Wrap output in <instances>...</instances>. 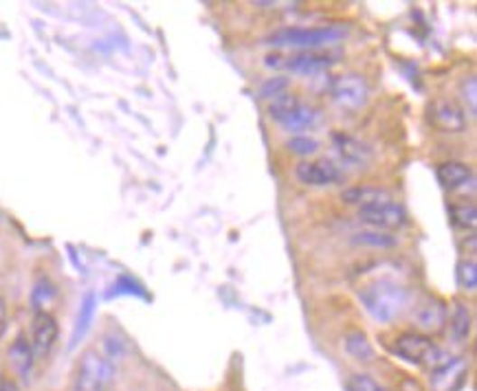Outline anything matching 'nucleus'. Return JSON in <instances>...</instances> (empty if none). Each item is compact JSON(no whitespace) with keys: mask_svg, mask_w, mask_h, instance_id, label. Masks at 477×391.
<instances>
[{"mask_svg":"<svg viewBox=\"0 0 477 391\" xmlns=\"http://www.w3.org/2000/svg\"><path fill=\"white\" fill-rule=\"evenodd\" d=\"M359 299H361L369 317L377 319L379 323L394 321L409 306L407 288L392 282V279H377V282L368 284L359 293Z\"/></svg>","mask_w":477,"mask_h":391,"instance_id":"obj_1","label":"nucleus"},{"mask_svg":"<svg viewBox=\"0 0 477 391\" xmlns=\"http://www.w3.org/2000/svg\"><path fill=\"white\" fill-rule=\"evenodd\" d=\"M343 35L346 29L341 27H286L268 35L267 44L276 49H319L339 42Z\"/></svg>","mask_w":477,"mask_h":391,"instance_id":"obj_2","label":"nucleus"},{"mask_svg":"<svg viewBox=\"0 0 477 391\" xmlns=\"http://www.w3.org/2000/svg\"><path fill=\"white\" fill-rule=\"evenodd\" d=\"M392 352L398 358L407 360L414 365H427V368L438 372L444 365L451 363V357H446L443 349L438 348L427 334L420 332H405L396 339L392 345Z\"/></svg>","mask_w":477,"mask_h":391,"instance_id":"obj_3","label":"nucleus"},{"mask_svg":"<svg viewBox=\"0 0 477 391\" xmlns=\"http://www.w3.org/2000/svg\"><path fill=\"white\" fill-rule=\"evenodd\" d=\"M113 358L98 352V349H89V352L80 358L70 391H106L110 387V383H113Z\"/></svg>","mask_w":477,"mask_h":391,"instance_id":"obj_4","label":"nucleus"},{"mask_svg":"<svg viewBox=\"0 0 477 391\" xmlns=\"http://www.w3.org/2000/svg\"><path fill=\"white\" fill-rule=\"evenodd\" d=\"M330 95H332V99L337 101L341 108L357 110V108H361V106H365V101H368L369 88H368V82H365L363 75L346 73V75H341V78L334 79L332 88H330Z\"/></svg>","mask_w":477,"mask_h":391,"instance_id":"obj_5","label":"nucleus"},{"mask_svg":"<svg viewBox=\"0 0 477 391\" xmlns=\"http://www.w3.org/2000/svg\"><path fill=\"white\" fill-rule=\"evenodd\" d=\"M359 218L368 227H372L374 231H392V228H400L405 225V209L400 205H396L394 200L377 202V205H368L359 209Z\"/></svg>","mask_w":477,"mask_h":391,"instance_id":"obj_6","label":"nucleus"},{"mask_svg":"<svg viewBox=\"0 0 477 391\" xmlns=\"http://www.w3.org/2000/svg\"><path fill=\"white\" fill-rule=\"evenodd\" d=\"M58 334L60 328L53 314L49 312L35 314L32 323V337H29V345H32L35 360H44L51 352H53L55 343H58Z\"/></svg>","mask_w":477,"mask_h":391,"instance_id":"obj_7","label":"nucleus"},{"mask_svg":"<svg viewBox=\"0 0 477 391\" xmlns=\"http://www.w3.org/2000/svg\"><path fill=\"white\" fill-rule=\"evenodd\" d=\"M295 176L308 187H328L341 181V170L330 161H304L295 167Z\"/></svg>","mask_w":477,"mask_h":391,"instance_id":"obj_8","label":"nucleus"},{"mask_svg":"<svg viewBox=\"0 0 477 391\" xmlns=\"http://www.w3.org/2000/svg\"><path fill=\"white\" fill-rule=\"evenodd\" d=\"M429 116L434 121L435 128L443 132H451V135H458V132L466 130V115L458 104L449 99H438L431 104Z\"/></svg>","mask_w":477,"mask_h":391,"instance_id":"obj_9","label":"nucleus"},{"mask_svg":"<svg viewBox=\"0 0 477 391\" xmlns=\"http://www.w3.org/2000/svg\"><path fill=\"white\" fill-rule=\"evenodd\" d=\"M284 60H286V62H280L277 66H284V69L297 75H319L334 64V60L330 58V55L313 53V51L291 55V58H284Z\"/></svg>","mask_w":477,"mask_h":391,"instance_id":"obj_10","label":"nucleus"},{"mask_svg":"<svg viewBox=\"0 0 477 391\" xmlns=\"http://www.w3.org/2000/svg\"><path fill=\"white\" fill-rule=\"evenodd\" d=\"M334 152H337L339 161L352 167H363L369 161V147L361 144L359 139L348 135H334L332 139Z\"/></svg>","mask_w":477,"mask_h":391,"instance_id":"obj_11","label":"nucleus"},{"mask_svg":"<svg viewBox=\"0 0 477 391\" xmlns=\"http://www.w3.org/2000/svg\"><path fill=\"white\" fill-rule=\"evenodd\" d=\"M446 319H449V312H446V306L438 299H427L423 302L416 310V321L418 326L425 330V332H438V330L444 328Z\"/></svg>","mask_w":477,"mask_h":391,"instance_id":"obj_12","label":"nucleus"},{"mask_svg":"<svg viewBox=\"0 0 477 391\" xmlns=\"http://www.w3.org/2000/svg\"><path fill=\"white\" fill-rule=\"evenodd\" d=\"M438 181L444 190H462L469 182H473V172L466 163H460V161H446L438 167Z\"/></svg>","mask_w":477,"mask_h":391,"instance_id":"obj_13","label":"nucleus"},{"mask_svg":"<svg viewBox=\"0 0 477 391\" xmlns=\"http://www.w3.org/2000/svg\"><path fill=\"white\" fill-rule=\"evenodd\" d=\"M9 363H12L14 372H16L20 378H29L35 357L32 345H29V339L23 337V334H20L16 341L12 343V348H9Z\"/></svg>","mask_w":477,"mask_h":391,"instance_id":"obj_14","label":"nucleus"},{"mask_svg":"<svg viewBox=\"0 0 477 391\" xmlns=\"http://www.w3.org/2000/svg\"><path fill=\"white\" fill-rule=\"evenodd\" d=\"M343 200L348 202V205H359V209L361 207H368V205H377V202H388V200H394L392 196H389V191L385 190H379V187H352V190L343 191Z\"/></svg>","mask_w":477,"mask_h":391,"instance_id":"obj_15","label":"nucleus"},{"mask_svg":"<svg viewBox=\"0 0 477 391\" xmlns=\"http://www.w3.org/2000/svg\"><path fill=\"white\" fill-rule=\"evenodd\" d=\"M93 314H95V294H86L82 308H80L78 314V323H75L73 339H70V348H75V345L86 337V332H89L90 328V321H93Z\"/></svg>","mask_w":477,"mask_h":391,"instance_id":"obj_16","label":"nucleus"},{"mask_svg":"<svg viewBox=\"0 0 477 391\" xmlns=\"http://www.w3.org/2000/svg\"><path fill=\"white\" fill-rule=\"evenodd\" d=\"M346 349L354 360H361V363H372L374 360V348L363 332L346 334Z\"/></svg>","mask_w":477,"mask_h":391,"instance_id":"obj_17","label":"nucleus"},{"mask_svg":"<svg viewBox=\"0 0 477 391\" xmlns=\"http://www.w3.org/2000/svg\"><path fill=\"white\" fill-rule=\"evenodd\" d=\"M317 121V113L311 108V106L306 104H299L295 110H293L291 115H288V119L282 121V126L286 128L288 132H299V130H306L311 128V126Z\"/></svg>","mask_w":477,"mask_h":391,"instance_id":"obj_18","label":"nucleus"},{"mask_svg":"<svg viewBox=\"0 0 477 391\" xmlns=\"http://www.w3.org/2000/svg\"><path fill=\"white\" fill-rule=\"evenodd\" d=\"M299 104H302V101L297 99V95L282 93L271 99V104H268V115H271V119H276L277 124H282L284 119H288V115H291Z\"/></svg>","mask_w":477,"mask_h":391,"instance_id":"obj_19","label":"nucleus"},{"mask_svg":"<svg viewBox=\"0 0 477 391\" xmlns=\"http://www.w3.org/2000/svg\"><path fill=\"white\" fill-rule=\"evenodd\" d=\"M469 330H471V314H469V308H464L462 303H458L454 310V317H451V332H454V339L455 341H464L466 337H469Z\"/></svg>","mask_w":477,"mask_h":391,"instance_id":"obj_20","label":"nucleus"},{"mask_svg":"<svg viewBox=\"0 0 477 391\" xmlns=\"http://www.w3.org/2000/svg\"><path fill=\"white\" fill-rule=\"evenodd\" d=\"M354 242H357V245L380 247V248L396 247V237L389 236V233H385V231H361V233H357V236H354Z\"/></svg>","mask_w":477,"mask_h":391,"instance_id":"obj_21","label":"nucleus"},{"mask_svg":"<svg viewBox=\"0 0 477 391\" xmlns=\"http://www.w3.org/2000/svg\"><path fill=\"white\" fill-rule=\"evenodd\" d=\"M458 284L464 291L473 293L477 286V266L473 260H462L458 264Z\"/></svg>","mask_w":477,"mask_h":391,"instance_id":"obj_22","label":"nucleus"},{"mask_svg":"<svg viewBox=\"0 0 477 391\" xmlns=\"http://www.w3.org/2000/svg\"><path fill=\"white\" fill-rule=\"evenodd\" d=\"M451 216H454V222L462 228H473L475 227V207L473 205H454L451 207Z\"/></svg>","mask_w":477,"mask_h":391,"instance_id":"obj_23","label":"nucleus"},{"mask_svg":"<svg viewBox=\"0 0 477 391\" xmlns=\"http://www.w3.org/2000/svg\"><path fill=\"white\" fill-rule=\"evenodd\" d=\"M288 150H291L293 154H299V156H311L319 150V144L313 139V136L299 135V136H293V139L288 141Z\"/></svg>","mask_w":477,"mask_h":391,"instance_id":"obj_24","label":"nucleus"},{"mask_svg":"<svg viewBox=\"0 0 477 391\" xmlns=\"http://www.w3.org/2000/svg\"><path fill=\"white\" fill-rule=\"evenodd\" d=\"M348 391H385L383 385H379L372 376L368 374H352L346 383Z\"/></svg>","mask_w":477,"mask_h":391,"instance_id":"obj_25","label":"nucleus"},{"mask_svg":"<svg viewBox=\"0 0 477 391\" xmlns=\"http://www.w3.org/2000/svg\"><path fill=\"white\" fill-rule=\"evenodd\" d=\"M460 93H462V99H464L466 108H469L471 115H475L477 110V79L471 75V78H466L464 82L460 84Z\"/></svg>","mask_w":477,"mask_h":391,"instance_id":"obj_26","label":"nucleus"},{"mask_svg":"<svg viewBox=\"0 0 477 391\" xmlns=\"http://www.w3.org/2000/svg\"><path fill=\"white\" fill-rule=\"evenodd\" d=\"M286 84H288L286 79H282V78L268 79V82L262 86V95H264V98H277V95L284 93Z\"/></svg>","mask_w":477,"mask_h":391,"instance_id":"obj_27","label":"nucleus"},{"mask_svg":"<svg viewBox=\"0 0 477 391\" xmlns=\"http://www.w3.org/2000/svg\"><path fill=\"white\" fill-rule=\"evenodd\" d=\"M0 391H18V387H16V383H14V380L3 378V376H0Z\"/></svg>","mask_w":477,"mask_h":391,"instance_id":"obj_28","label":"nucleus"},{"mask_svg":"<svg viewBox=\"0 0 477 391\" xmlns=\"http://www.w3.org/2000/svg\"><path fill=\"white\" fill-rule=\"evenodd\" d=\"M3 323H5V302L0 299V330H3Z\"/></svg>","mask_w":477,"mask_h":391,"instance_id":"obj_29","label":"nucleus"}]
</instances>
